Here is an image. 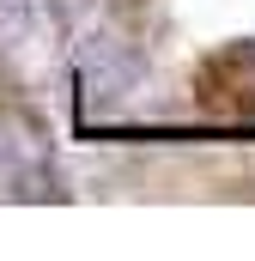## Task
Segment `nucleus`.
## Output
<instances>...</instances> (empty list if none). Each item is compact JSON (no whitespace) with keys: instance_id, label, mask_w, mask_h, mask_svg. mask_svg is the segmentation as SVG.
<instances>
[{"instance_id":"1","label":"nucleus","mask_w":255,"mask_h":261,"mask_svg":"<svg viewBox=\"0 0 255 261\" xmlns=\"http://www.w3.org/2000/svg\"><path fill=\"white\" fill-rule=\"evenodd\" d=\"M73 79H79L85 116H116L140 85V49L116 31H85L73 49Z\"/></svg>"},{"instance_id":"2","label":"nucleus","mask_w":255,"mask_h":261,"mask_svg":"<svg viewBox=\"0 0 255 261\" xmlns=\"http://www.w3.org/2000/svg\"><path fill=\"white\" fill-rule=\"evenodd\" d=\"M0 189L6 195H55V170H49V152H43V128L0 110Z\"/></svg>"},{"instance_id":"3","label":"nucleus","mask_w":255,"mask_h":261,"mask_svg":"<svg viewBox=\"0 0 255 261\" xmlns=\"http://www.w3.org/2000/svg\"><path fill=\"white\" fill-rule=\"evenodd\" d=\"M0 31L18 43V37L31 31V0H0Z\"/></svg>"},{"instance_id":"4","label":"nucleus","mask_w":255,"mask_h":261,"mask_svg":"<svg viewBox=\"0 0 255 261\" xmlns=\"http://www.w3.org/2000/svg\"><path fill=\"white\" fill-rule=\"evenodd\" d=\"M49 6H55V12H61V18H67V0H49Z\"/></svg>"}]
</instances>
